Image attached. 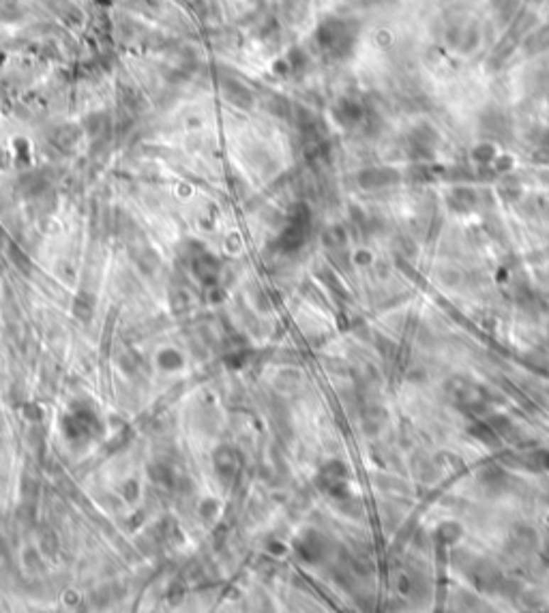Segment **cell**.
<instances>
[{
  "instance_id": "1",
  "label": "cell",
  "mask_w": 549,
  "mask_h": 613,
  "mask_svg": "<svg viewBox=\"0 0 549 613\" xmlns=\"http://www.w3.org/2000/svg\"><path fill=\"white\" fill-rule=\"evenodd\" d=\"M224 90L230 103L239 105V107H251V92L237 80H226L224 82Z\"/></svg>"
},
{
  "instance_id": "2",
  "label": "cell",
  "mask_w": 549,
  "mask_h": 613,
  "mask_svg": "<svg viewBox=\"0 0 549 613\" xmlns=\"http://www.w3.org/2000/svg\"><path fill=\"white\" fill-rule=\"evenodd\" d=\"M470 431H472L474 438L483 440L485 444H498V433H496L494 429H489L487 425H477V427H472Z\"/></svg>"
},
{
  "instance_id": "3",
  "label": "cell",
  "mask_w": 549,
  "mask_h": 613,
  "mask_svg": "<svg viewBox=\"0 0 549 613\" xmlns=\"http://www.w3.org/2000/svg\"><path fill=\"white\" fill-rule=\"evenodd\" d=\"M545 467H547V470H549V455H547V457H545Z\"/></svg>"
}]
</instances>
